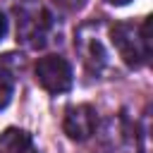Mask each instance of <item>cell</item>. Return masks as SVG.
Masks as SVG:
<instances>
[{"mask_svg":"<svg viewBox=\"0 0 153 153\" xmlns=\"http://www.w3.org/2000/svg\"><path fill=\"white\" fill-rule=\"evenodd\" d=\"M151 19H143L141 26L131 22H120L112 26V45L117 48L120 57L129 67H141L151 57Z\"/></svg>","mask_w":153,"mask_h":153,"instance_id":"obj_1","label":"cell"},{"mask_svg":"<svg viewBox=\"0 0 153 153\" xmlns=\"http://www.w3.org/2000/svg\"><path fill=\"white\" fill-rule=\"evenodd\" d=\"M14 17H17V41L26 48H41L53 26L50 12L36 0H24L14 7Z\"/></svg>","mask_w":153,"mask_h":153,"instance_id":"obj_2","label":"cell"},{"mask_svg":"<svg viewBox=\"0 0 153 153\" xmlns=\"http://www.w3.org/2000/svg\"><path fill=\"white\" fill-rule=\"evenodd\" d=\"M36 81L48 93H67L74 84L72 65L62 55H45L36 62Z\"/></svg>","mask_w":153,"mask_h":153,"instance_id":"obj_3","label":"cell"},{"mask_svg":"<svg viewBox=\"0 0 153 153\" xmlns=\"http://www.w3.org/2000/svg\"><path fill=\"white\" fill-rule=\"evenodd\" d=\"M96 127H98V112L93 105H74L67 110L65 115V122H62V129L69 139L74 141H86L96 134Z\"/></svg>","mask_w":153,"mask_h":153,"instance_id":"obj_4","label":"cell"},{"mask_svg":"<svg viewBox=\"0 0 153 153\" xmlns=\"http://www.w3.org/2000/svg\"><path fill=\"white\" fill-rule=\"evenodd\" d=\"M0 153H38V151L24 129L10 127L0 134Z\"/></svg>","mask_w":153,"mask_h":153,"instance_id":"obj_5","label":"cell"},{"mask_svg":"<svg viewBox=\"0 0 153 153\" xmlns=\"http://www.w3.org/2000/svg\"><path fill=\"white\" fill-rule=\"evenodd\" d=\"M17 84V69H14V55L0 57V110H5L14 96Z\"/></svg>","mask_w":153,"mask_h":153,"instance_id":"obj_6","label":"cell"},{"mask_svg":"<svg viewBox=\"0 0 153 153\" xmlns=\"http://www.w3.org/2000/svg\"><path fill=\"white\" fill-rule=\"evenodd\" d=\"M79 48H81V55H84V60L96 69L98 65H103L105 62V53H103V48H100V43L93 38V36H81V41H79Z\"/></svg>","mask_w":153,"mask_h":153,"instance_id":"obj_7","label":"cell"},{"mask_svg":"<svg viewBox=\"0 0 153 153\" xmlns=\"http://www.w3.org/2000/svg\"><path fill=\"white\" fill-rule=\"evenodd\" d=\"M53 2H57V5L65 7V10H81V7L86 5V0H53Z\"/></svg>","mask_w":153,"mask_h":153,"instance_id":"obj_8","label":"cell"},{"mask_svg":"<svg viewBox=\"0 0 153 153\" xmlns=\"http://www.w3.org/2000/svg\"><path fill=\"white\" fill-rule=\"evenodd\" d=\"M5 33H7V19H5V14L0 12V41L5 38Z\"/></svg>","mask_w":153,"mask_h":153,"instance_id":"obj_9","label":"cell"},{"mask_svg":"<svg viewBox=\"0 0 153 153\" xmlns=\"http://www.w3.org/2000/svg\"><path fill=\"white\" fill-rule=\"evenodd\" d=\"M108 5H115V7H122V5H129L131 0H105Z\"/></svg>","mask_w":153,"mask_h":153,"instance_id":"obj_10","label":"cell"}]
</instances>
